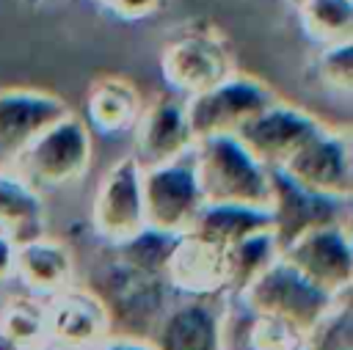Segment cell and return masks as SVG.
Returning <instances> with one entry per match:
<instances>
[{
	"mask_svg": "<svg viewBox=\"0 0 353 350\" xmlns=\"http://www.w3.org/2000/svg\"><path fill=\"white\" fill-rule=\"evenodd\" d=\"M135 160L141 165H157V163H171L185 154H190L196 138L188 124V110H185V96L168 91L154 96L149 105L141 107L135 124Z\"/></svg>",
	"mask_w": 353,
	"mask_h": 350,
	"instance_id": "obj_12",
	"label": "cell"
},
{
	"mask_svg": "<svg viewBox=\"0 0 353 350\" xmlns=\"http://www.w3.org/2000/svg\"><path fill=\"white\" fill-rule=\"evenodd\" d=\"M223 298L174 295L149 336L152 350H221Z\"/></svg>",
	"mask_w": 353,
	"mask_h": 350,
	"instance_id": "obj_13",
	"label": "cell"
},
{
	"mask_svg": "<svg viewBox=\"0 0 353 350\" xmlns=\"http://www.w3.org/2000/svg\"><path fill=\"white\" fill-rule=\"evenodd\" d=\"M243 303L262 317H270L298 336H306L317 320L334 306V295L323 292L312 281H306L298 270H292L284 259L270 262L243 292H237Z\"/></svg>",
	"mask_w": 353,
	"mask_h": 350,
	"instance_id": "obj_4",
	"label": "cell"
},
{
	"mask_svg": "<svg viewBox=\"0 0 353 350\" xmlns=\"http://www.w3.org/2000/svg\"><path fill=\"white\" fill-rule=\"evenodd\" d=\"M44 328L47 339L66 350H88L110 336L108 314L99 298L74 284L44 298Z\"/></svg>",
	"mask_w": 353,
	"mask_h": 350,
	"instance_id": "obj_14",
	"label": "cell"
},
{
	"mask_svg": "<svg viewBox=\"0 0 353 350\" xmlns=\"http://www.w3.org/2000/svg\"><path fill=\"white\" fill-rule=\"evenodd\" d=\"M143 102L135 91V85L124 77H99L91 83L85 96V116L88 127L105 135L127 132L132 130Z\"/></svg>",
	"mask_w": 353,
	"mask_h": 350,
	"instance_id": "obj_20",
	"label": "cell"
},
{
	"mask_svg": "<svg viewBox=\"0 0 353 350\" xmlns=\"http://www.w3.org/2000/svg\"><path fill=\"white\" fill-rule=\"evenodd\" d=\"M0 331L14 339L19 347H33L47 339L44 328V298L22 295L11 298L0 311Z\"/></svg>",
	"mask_w": 353,
	"mask_h": 350,
	"instance_id": "obj_25",
	"label": "cell"
},
{
	"mask_svg": "<svg viewBox=\"0 0 353 350\" xmlns=\"http://www.w3.org/2000/svg\"><path fill=\"white\" fill-rule=\"evenodd\" d=\"M279 259H284L306 281H312L314 287H320L334 298L350 292L353 245H350L347 220L323 223L301 231L298 237H292L279 248Z\"/></svg>",
	"mask_w": 353,
	"mask_h": 350,
	"instance_id": "obj_6",
	"label": "cell"
},
{
	"mask_svg": "<svg viewBox=\"0 0 353 350\" xmlns=\"http://www.w3.org/2000/svg\"><path fill=\"white\" fill-rule=\"evenodd\" d=\"M165 281L174 295L215 298L226 295L223 248H215L193 234H179L165 267Z\"/></svg>",
	"mask_w": 353,
	"mask_h": 350,
	"instance_id": "obj_17",
	"label": "cell"
},
{
	"mask_svg": "<svg viewBox=\"0 0 353 350\" xmlns=\"http://www.w3.org/2000/svg\"><path fill=\"white\" fill-rule=\"evenodd\" d=\"M323 127L325 124L314 113L298 105H290L284 99H276L265 110H259L254 119H248L234 132V138L265 168H281Z\"/></svg>",
	"mask_w": 353,
	"mask_h": 350,
	"instance_id": "obj_10",
	"label": "cell"
},
{
	"mask_svg": "<svg viewBox=\"0 0 353 350\" xmlns=\"http://www.w3.org/2000/svg\"><path fill=\"white\" fill-rule=\"evenodd\" d=\"M141 171L143 165L135 154L119 157L99 179L91 201V229L108 245H119L135 237L143 223V198H141Z\"/></svg>",
	"mask_w": 353,
	"mask_h": 350,
	"instance_id": "obj_9",
	"label": "cell"
},
{
	"mask_svg": "<svg viewBox=\"0 0 353 350\" xmlns=\"http://www.w3.org/2000/svg\"><path fill=\"white\" fill-rule=\"evenodd\" d=\"M287 179L325 198L350 201L353 193V160H350V132L323 127L317 130L281 168Z\"/></svg>",
	"mask_w": 353,
	"mask_h": 350,
	"instance_id": "obj_8",
	"label": "cell"
},
{
	"mask_svg": "<svg viewBox=\"0 0 353 350\" xmlns=\"http://www.w3.org/2000/svg\"><path fill=\"white\" fill-rule=\"evenodd\" d=\"M268 229L273 231L270 209L234 207V204H201V209L196 212L185 234H193L215 248H229L237 240L256 231H268Z\"/></svg>",
	"mask_w": 353,
	"mask_h": 350,
	"instance_id": "obj_19",
	"label": "cell"
},
{
	"mask_svg": "<svg viewBox=\"0 0 353 350\" xmlns=\"http://www.w3.org/2000/svg\"><path fill=\"white\" fill-rule=\"evenodd\" d=\"M190 163L204 204L270 209V168H265L234 135L196 141L190 149Z\"/></svg>",
	"mask_w": 353,
	"mask_h": 350,
	"instance_id": "obj_1",
	"label": "cell"
},
{
	"mask_svg": "<svg viewBox=\"0 0 353 350\" xmlns=\"http://www.w3.org/2000/svg\"><path fill=\"white\" fill-rule=\"evenodd\" d=\"M91 127L72 110L44 127L8 165L39 193L80 182L91 165Z\"/></svg>",
	"mask_w": 353,
	"mask_h": 350,
	"instance_id": "obj_3",
	"label": "cell"
},
{
	"mask_svg": "<svg viewBox=\"0 0 353 350\" xmlns=\"http://www.w3.org/2000/svg\"><path fill=\"white\" fill-rule=\"evenodd\" d=\"M14 278H19V284L25 287L28 295L50 298L72 284L74 254L66 243L47 237V234L22 240V243H17Z\"/></svg>",
	"mask_w": 353,
	"mask_h": 350,
	"instance_id": "obj_18",
	"label": "cell"
},
{
	"mask_svg": "<svg viewBox=\"0 0 353 350\" xmlns=\"http://www.w3.org/2000/svg\"><path fill=\"white\" fill-rule=\"evenodd\" d=\"M353 41L347 44H328L320 47L317 61H314V74L328 91L350 94L353 88Z\"/></svg>",
	"mask_w": 353,
	"mask_h": 350,
	"instance_id": "obj_27",
	"label": "cell"
},
{
	"mask_svg": "<svg viewBox=\"0 0 353 350\" xmlns=\"http://www.w3.org/2000/svg\"><path fill=\"white\" fill-rule=\"evenodd\" d=\"M85 289H91L105 306L113 336L146 342L174 298V289L168 287L165 276L141 273L116 256H110L91 273Z\"/></svg>",
	"mask_w": 353,
	"mask_h": 350,
	"instance_id": "obj_2",
	"label": "cell"
},
{
	"mask_svg": "<svg viewBox=\"0 0 353 350\" xmlns=\"http://www.w3.org/2000/svg\"><path fill=\"white\" fill-rule=\"evenodd\" d=\"M105 6L121 19H143L152 17L163 6V0H108Z\"/></svg>",
	"mask_w": 353,
	"mask_h": 350,
	"instance_id": "obj_28",
	"label": "cell"
},
{
	"mask_svg": "<svg viewBox=\"0 0 353 350\" xmlns=\"http://www.w3.org/2000/svg\"><path fill=\"white\" fill-rule=\"evenodd\" d=\"M0 350H25V347H19L14 339H8V336L0 331Z\"/></svg>",
	"mask_w": 353,
	"mask_h": 350,
	"instance_id": "obj_31",
	"label": "cell"
},
{
	"mask_svg": "<svg viewBox=\"0 0 353 350\" xmlns=\"http://www.w3.org/2000/svg\"><path fill=\"white\" fill-rule=\"evenodd\" d=\"M141 198H143V223L149 229L185 234L204 204L190 154L171 163L143 165Z\"/></svg>",
	"mask_w": 353,
	"mask_h": 350,
	"instance_id": "obj_7",
	"label": "cell"
},
{
	"mask_svg": "<svg viewBox=\"0 0 353 350\" xmlns=\"http://www.w3.org/2000/svg\"><path fill=\"white\" fill-rule=\"evenodd\" d=\"M102 3H108V0H102Z\"/></svg>",
	"mask_w": 353,
	"mask_h": 350,
	"instance_id": "obj_34",
	"label": "cell"
},
{
	"mask_svg": "<svg viewBox=\"0 0 353 350\" xmlns=\"http://www.w3.org/2000/svg\"><path fill=\"white\" fill-rule=\"evenodd\" d=\"M66 113L69 105L52 91L0 88V168H8L44 127Z\"/></svg>",
	"mask_w": 353,
	"mask_h": 350,
	"instance_id": "obj_15",
	"label": "cell"
},
{
	"mask_svg": "<svg viewBox=\"0 0 353 350\" xmlns=\"http://www.w3.org/2000/svg\"><path fill=\"white\" fill-rule=\"evenodd\" d=\"M290 3H292V6H295V8H298V6H301V3H303V0H290Z\"/></svg>",
	"mask_w": 353,
	"mask_h": 350,
	"instance_id": "obj_33",
	"label": "cell"
},
{
	"mask_svg": "<svg viewBox=\"0 0 353 350\" xmlns=\"http://www.w3.org/2000/svg\"><path fill=\"white\" fill-rule=\"evenodd\" d=\"M28 350H66V347H61V344L44 339V342H39V344H33V347H28Z\"/></svg>",
	"mask_w": 353,
	"mask_h": 350,
	"instance_id": "obj_32",
	"label": "cell"
},
{
	"mask_svg": "<svg viewBox=\"0 0 353 350\" xmlns=\"http://www.w3.org/2000/svg\"><path fill=\"white\" fill-rule=\"evenodd\" d=\"M160 72L168 88L179 96L201 94L234 72L226 44L210 33H185L165 44Z\"/></svg>",
	"mask_w": 353,
	"mask_h": 350,
	"instance_id": "obj_11",
	"label": "cell"
},
{
	"mask_svg": "<svg viewBox=\"0 0 353 350\" xmlns=\"http://www.w3.org/2000/svg\"><path fill=\"white\" fill-rule=\"evenodd\" d=\"M176 240H179V234H168V231H157V229L143 226L135 237H130L119 245H110V251L116 259H121L124 265H130L141 273L165 276V267H168V259L174 254Z\"/></svg>",
	"mask_w": 353,
	"mask_h": 350,
	"instance_id": "obj_24",
	"label": "cell"
},
{
	"mask_svg": "<svg viewBox=\"0 0 353 350\" xmlns=\"http://www.w3.org/2000/svg\"><path fill=\"white\" fill-rule=\"evenodd\" d=\"M88 350H152V344L146 339H130V336H113L110 333Z\"/></svg>",
	"mask_w": 353,
	"mask_h": 350,
	"instance_id": "obj_30",
	"label": "cell"
},
{
	"mask_svg": "<svg viewBox=\"0 0 353 350\" xmlns=\"http://www.w3.org/2000/svg\"><path fill=\"white\" fill-rule=\"evenodd\" d=\"M47 207L36 187L8 168H0V231L17 243L44 234Z\"/></svg>",
	"mask_w": 353,
	"mask_h": 350,
	"instance_id": "obj_21",
	"label": "cell"
},
{
	"mask_svg": "<svg viewBox=\"0 0 353 350\" xmlns=\"http://www.w3.org/2000/svg\"><path fill=\"white\" fill-rule=\"evenodd\" d=\"M301 350H353V309L350 292L339 295L334 306L317 320V325L303 336Z\"/></svg>",
	"mask_w": 353,
	"mask_h": 350,
	"instance_id": "obj_26",
	"label": "cell"
},
{
	"mask_svg": "<svg viewBox=\"0 0 353 350\" xmlns=\"http://www.w3.org/2000/svg\"><path fill=\"white\" fill-rule=\"evenodd\" d=\"M14 259H17V240L0 231V284L14 278Z\"/></svg>",
	"mask_w": 353,
	"mask_h": 350,
	"instance_id": "obj_29",
	"label": "cell"
},
{
	"mask_svg": "<svg viewBox=\"0 0 353 350\" xmlns=\"http://www.w3.org/2000/svg\"><path fill=\"white\" fill-rule=\"evenodd\" d=\"M279 259V243L276 234L268 231H256L248 234L243 240H237L234 245L223 248V262H226V295H237L243 292L270 262Z\"/></svg>",
	"mask_w": 353,
	"mask_h": 350,
	"instance_id": "obj_22",
	"label": "cell"
},
{
	"mask_svg": "<svg viewBox=\"0 0 353 350\" xmlns=\"http://www.w3.org/2000/svg\"><path fill=\"white\" fill-rule=\"evenodd\" d=\"M279 94L251 77L232 72L226 80L218 85L185 96V110H188V124L196 141L201 138H215V135H234L248 119H254L259 110H265L270 102H276Z\"/></svg>",
	"mask_w": 353,
	"mask_h": 350,
	"instance_id": "obj_5",
	"label": "cell"
},
{
	"mask_svg": "<svg viewBox=\"0 0 353 350\" xmlns=\"http://www.w3.org/2000/svg\"><path fill=\"white\" fill-rule=\"evenodd\" d=\"M298 14L314 44L328 47L353 41V0H303Z\"/></svg>",
	"mask_w": 353,
	"mask_h": 350,
	"instance_id": "obj_23",
	"label": "cell"
},
{
	"mask_svg": "<svg viewBox=\"0 0 353 350\" xmlns=\"http://www.w3.org/2000/svg\"><path fill=\"white\" fill-rule=\"evenodd\" d=\"M270 185H273L270 218H273V234L279 248L306 229L347 220L350 201H336V198H325L312 190H303L301 185L287 179L279 168H270Z\"/></svg>",
	"mask_w": 353,
	"mask_h": 350,
	"instance_id": "obj_16",
	"label": "cell"
}]
</instances>
